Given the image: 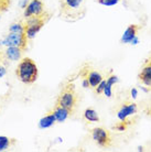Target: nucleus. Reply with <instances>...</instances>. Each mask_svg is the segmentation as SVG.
Returning a JSON list of instances; mask_svg holds the SVG:
<instances>
[{"instance_id": "dca6fc26", "label": "nucleus", "mask_w": 151, "mask_h": 152, "mask_svg": "<svg viewBox=\"0 0 151 152\" xmlns=\"http://www.w3.org/2000/svg\"><path fill=\"white\" fill-rule=\"evenodd\" d=\"M15 143L13 139L6 137V136H0V151H4L8 148H10Z\"/></svg>"}, {"instance_id": "a211bd4d", "label": "nucleus", "mask_w": 151, "mask_h": 152, "mask_svg": "<svg viewBox=\"0 0 151 152\" xmlns=\"http://www.w3.org/2000/svg\"><path fill=\"white\" fill-rule=\"evenodd\" d=\"M105 86H106V78H103V80L100 83L94 88L95 93L97 94V95H100L102 93H104V89H105Z\"/></svg>"}, {"instance_id": "4468645a", "label": "nucleus", "mask_w": 151, "mask_h": 152, "mask_svg": "<svg viewBox=\"0 0 151 152\" xmlns=\"http://www.w3.org/2000/svg\"><path fill=\"white\" fill-rule=\"evenodd\" d=\"M56 121V119H55V116L53 114V111H49L48 114L44 116V117L42 118L40 122H39V127L41 128V129H46V128H50V127H52Z\"/></svg>"}, {"instance_id": "9b49d317", "label": "nucleus", "mask_w": 151, "mask_h": 152, "mask_svg": "<svg viewBox=\"0 0 151 152\" xmlns=\"http://www.w3.org/2000/svg\"><path fill=\"white\" fill-rule=\"evenodd\" d=\"M23 50L20 48H15V46H7V49L1 51V57L4 61H19L21 60L23 54Z\"/></svg>"}, {"instance_id": "39448f33", "label": "nucleus", "mask_w": 151, "mask_h": 152, "mask_svg": "<svg viewBox=\"0 0 151 152\" xmlns=\"http://www.w3.org/2000/svg\"><path fill=\"white\" fill-rule=\"evenodd\" d=\"M28 41L29 39L26 38L24 32H9V34L2 40L1 44L4 46H15V48H20L21 50L26 51L28 48Z\"/></svg>"}, {"instance_id": "412c9836", "label": "nucleus", "mask_w": 151, "mask_h": 152, "mask_svg": "<svg viewBox=\"0 0 151 152\" xmlns=\"http://www.w3.org/2000/svg\"><path fill=\"white\" fill-rule=\"evenodd\" d=\"M146 113H147L148 116H150V117H151V107L149 108V109H147V110H146Z\"/></svg>"}, {"instance_id": "f257e3e1", "label": "nucleus", "mask_w": 151, "mask_h": 152, "mask_svg": "<svg viewBox=\"0 0 151 152\" xmlns=\"http://www.w3.org/2000/svg\"><path fill=\"white\" fill-rule=\"evenodd\" d=\"M15 74L22 83L33 84L39 75L38 66L32 58L24 57L20 61L18 67L15 69Z\"/></svg>"}, {"instance_id": "ddd939ff", "label": "nucleus", "mask_w": 151, "mask_h": 152, "mask_svg": "<svg viewBox=\"0 0 151 152\" xmlns=\"http://www.w3.org/2000/svg\"><path fill=\"white\" fill-rule=\"evenodd\" d=\"M52 111H53V114H54V116H55V119H56L57 122L65 121L70 116H72V115L74 114V113L71 111L70 109H67V108H65V107H63V106H61V105H57V104H55V106H54V108L52 109Z\"/></svg>"}, {"instance_id": "6ab92c4d", "label": "nucleus", "mask_w": 151, "mask_h": 152, "mask_svg": "<svg viewBox=\"0 0 151 152\" xmlns=\"http://www.w3.org/2000/svg\"><path fill=\"white\" fill-rule=\"evenodd\" d=\"M120 0H97V2L103 6H107V7H110V6H115L117 4Z\"/></svg>"}, {"instance_id": "20e7f679", "label": "nucleus", "mask_w": 151, "mask_h": 152, "mask_svg": "<svg viewBox=\"0 0 151 152\" xmlns=\"http://www.w3.org/2000/svg\"><path fill=\"white\" fill-rule=\"evenodd\" d=\"M84 0H61V15L64 18L68 17L67 20H74L81 17V8Z\"/></svg>"}, {"instance_id": "f3484780", "label": "nucleus", "mask_w": 151, "mask_h": 152, "mask_svg": "<svg viewBox=\"0 0 151 152\" xmlns=\"http://www.w3.org/2000/svg\"><path fill=\"white\" fill-rule=\"evenodd\" d=\"M9 32H24V27H23V23H13L11 24V27L9 28Z\"/></svg>"}, {"instance_id": "f03ea898", "label": "nucleus", "mask_w": 151, "mask_h": 152, "mask_svg": "<svg viewBox=\"0 0 151 152\" xmlns=\"http://www.w3.org/2000/svg\"><path fill=\"white\" fill-rule=\"evenodd\" d=\"M55 104L65 107V108H67L74 113L76 106L78 104V96L76 93L75 85L73 83H67L66 85H64V87L62 88Z\"/></svg>"}, {"instance_id": "f8f14e48", "label": "nucleus", "mask_w": 151, "mask_h": 152, "mask_svg": "<svg viewBox=\"0 0 151 152\" xmlns=\"http://www.w3.org/2000/svg\"><path fill=\"white\" fill-rule=\"evenodd\" d=\"M142 29V26L139 24H130L127 29H126L125 33L121 38V42L122 43H130L136 40V37L138 34V32Z\"/></svg>"}, {"instance_id": "0eeeda50", "label": "nucleus", "mask_w": 151, "mask_h": 152, "mask_svg": "<svg viewBox=\"0 0 151 152\" xmlns=\"http://www.w3.org/2000/svg\"><path fill=\"white\" fill-rule=\"evenodd\" d=\"M79 75H81L82 78H86L88 80L91 88H95L104 78L100 73L95 71L94 69H92L89 65H85L83 69H81Z\"/></svg>"}, {"instance_id": "7ed1b4c3", "label": "nucleus", "mask_w": 151, "mask_h": 152, "mask_svg": "<svg viewBox=\"0 0 151 152\" xmlns=\"http://www.w3.org/2000/svg\"><path fill=\"white\" fill-rule=\"evenodd\" d=\"M49 19L50 13H48V12H44L41 15H33V17H30V18H26V21L23 23L24 33H26V38H34L39 31L43 28V26L48 22Z\"/></svg>"}, {"instance_id": "6e6552de", "label": "nucleus", "mask_w": 151, "mask_h": 152, "mask_svg": "<svg viewBox=\"0 0 151 152\" xmlns=\"http://www.w3.org/2000/svg\"><path fill=\"white\" fill-rule=\"evenodd\" d=\"M138 111V106L136 103L132 102H126L120 106L119 110L117 111V117L119 118L120 121H125L128 119V117L133 116Z\"/></svg>"}, {"instance_id": "1a4fd4ad", "label": "nucleus", "mask_w": 151, "mask_h": 152, "mask_svg": "<svg viewBox=\"0 0 151 152\" xmlns=\"http://www.w3.org/2000/svg\"><path fill=\"white\" fill-rule=\"evenodd\" d=\"M44 12V4L42 0H31L24 9V17L26 19L33 15H41Z\"/></svg>"}, {"instance_id": "9d476101", "label": "nucleus", "mask_w": 151, "mask_h": 152, "mask_svg": "<svg viewBox=\"0 0 151 152\" xmlns=\"http://www.w3.org/2000/svg\"><path fill=\"white\" fill-rule=\"evenodd\" d=\"M138 80L142 85L151 87V55L141 67V71L138 75Z\"/></svg>"}, {"instance_id": "423d86ee", "label": "nucleus", "mask_w": 151, "mask_h": 152, "mask_svg": "<svg viewBox=\"0 0 151 152\" xmlns=\"http://www.w3.org/2000/svg\"><path fill=\"white\" fill-rule=\"evenodd\" d=\"M92 138L102 148H108L113 143L110 131L103 127H97L92 130Z\"/></svg>"}, {"instance_id": "aec40b11", "label": "nucleus", "mask_w": 151, "mask_h": 152, "mask_svg": "<svg viewBox=\"0 0 151 152\" xmlns=\"http://www.w3.org/2000/svg\"><path fill=\"white\" fill-rule=\"evenodd\" d=\"M4 74H6V69H4V65L0 63V78H1V77H4Z\"/></svg>"}, {"instance_id": "2eb2a0df", "label": "nucleus", "mask_w": 151, "mask_h": 152, "mask_svg": "<svg viewBox=\"0 0 151 152\" xmlns=\"http://www.w3.org/2000/svg\"><path fill=\"white\" fill-rule=\"evenodd\" d=\"M83 118L85 121L88 124H93V122H98L99 121V116L97 114V111L93 109V108H87L85 109L83 114Z\"/></svg>"}]
</instances>
